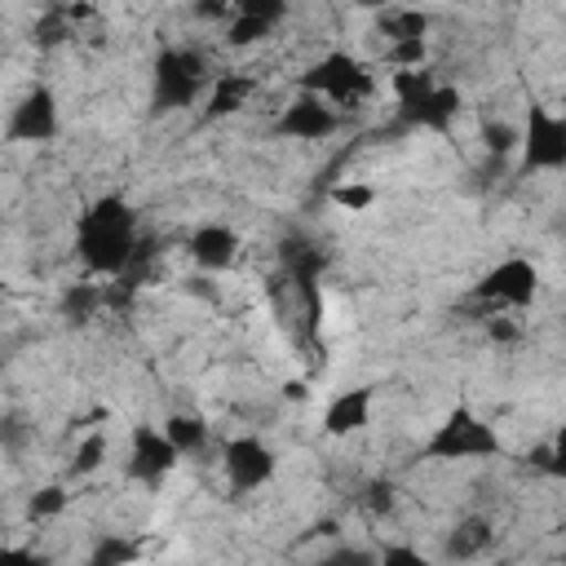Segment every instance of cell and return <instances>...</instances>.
<instances>
[{"instance_id": "4", "label": "cell", "mask_w": 566, "mask_h": 566, "mask_svg": "<svg viewBox=\"0 0 566 566\" xmlns=\"http://www.w3.org/2000/svg\"><path fill=\"white\" fill-rule=\"evenodd\" d=\"M500 455H504L500 429L464 402H455L420 447V460H433V464H473V460H500Z\"/></svg>"}, {"instance_id": "13", "label": "cell", "mask_w": 566, "mask_h": 566, "mask_svg": "<svg viewBox=\"0 0 566 566\" xmlns=\"http://www.w3.org/2000/svg\"><path fill=\"white\" fill-rule=\"evenodd\" d=\"M491 548H495V517L482 513V509L460 513V517L442 531V566H469V562H482Z\"/></svg>"}, {"instance_id": "6", "label": "cell", "mask_w": 566, "mask_h": 566, "mask_svg": "<svg viewBox=\"0 0 566 566\" xmlns=\"http://www.w3.org/2000/svg\"><path fill=\"white\" fill-rule=\"evenodd\" d=\"M522 172L531 177H557L566 168V119L557 115V106L548 102H531L526 106V124H522Z\"/></svg>"}, {"instance_id": "7", "label": "cell", "mask_w": 566, "mask_h": 566, "mask_svg": "<svg viewBox=\"0 0 566 566\" xmlns=\"http://www.w3.org/2000/svg\"><path fill=\"white\" fill-rule=\"evenodd\" d=\"M221 473L234 495L261 491L279 478V451L261 433H234L221 442Z\"/></svg>"}, {"instance_id": "9", "label": "cell", "mask_w": 566, "mask_h": 566, "mask_svg": "<svg viewBox=\"0 0 566 566\" xmlns=\"http://www.w3.org/2000/svg\"><path fill=\"white\" fill-rule=\"evenodd\" d=\"M181 464V455L172 451V442L159 433V424L137 420L128 429V455H124V478L137 486H159L164 478H172Z\"/></svg>"}, {"instance_id": "14", "label": "cell", "mask_w": 566, "mask_h": 566, "mask_svg": "<svg viewBox=\"0 0 566 566\" xmlns=\"http://www.w3.org/2000/svg\"><path fill=\"white\" fill-rule=\"evenodd\" d=\"M460 115H464V93L451 80H438L416 106L394 111L398 128H424V133H451Z\"/></svg>"}, {"instance_id": "12", "label": "cell", "mask_w": 566, "mask_h": 566, "mask_svg": "<svg viewBox=\"0 0 566 566\" xmlns=\"http://www.w3.org/2000/svg\"><path fill=\"white\" fill-rule=\"evenodd\" d=\"M186 256L199 274H226L243 256V234L226 221H203L186 234Z\"/></svg>"}, {"instance_id": "21", "label": "cell", "mask_w": 566, "mask_h": 566, "mask_svg": "<svg viewBox=\"0 0 566 566\" xmlns=\"http://www.w3.org/2000/svg\"><path fill=\"white\" fill-rule=\"evenodd\" d=\"M88 566H142V539L133 531H102Z\"/></svg>"}, {"instance_id": "3", "label": "cell", "mask_w": 566, "mask_h": 566, "mask_svg": "<svg viewBox=\"0 0 566 566\" xmlns=\"http://www.w3.org/2000/svg\"><path fill=\"white\" fill-rule=\"evenodd\" d=\"M208 80H212V62H208L203 44H195V40L164 44L150 62V106L155 111H186L203 97Z\"/></svg>"}, {"instance_id": "19", "label": "cell", "mask_w": 566, "mask_h": 566, "mask_svg": "<svg viewBox=\"0 0 566 566\" xmlns=\"http://www.w3.org/2000/svg\"><path fill=\"white\" fill-rule=\"evenodd\" d=\"M478 142H482V155L491 164H504L509 155H517V142H522V128L504 115H482L478 119Z\"/></svg>"}, {"instance_id": "22", "label": "cell", "mask_w": 566, "mask_h": 566, "mask_svg": "<svg viewBox=\"0 0 566 566\" xmlns=\"http://www.w3.org/2000/svg\"><path fill=\"white\" fill-rule=\"evenodd\" d=\"M71 486L66 482H44L27 495V522H57L66 509H71Z\"/></svg>"}, {"instance_id": "17", "label": "cell", "mask_w": 566, "mask_h": 566, "mask_svg": "<svg viewBox=\"0 0 566 566\" xmlns=\"http://www.w3.org/2000/svg\"><path fill=\"white\" fill-rule=\"evenodd\" d=\"M57 310H62V318L75 323V327L102 318V314H106V283H88V279L66 283V287L57 292Z\"/></svg>"}, {"instance_id": "1", "label": "cell", "mask_w": 566, "mask_h": 566, "mask_svg": "<svg viewBox=\"0 0 566 566\" xmlns=\"http://www.w3.org/2000/svg\"><path fill=\"white\" fill-rule=\"evenodd\" d=\"M75 256L97 279H119L137 261L142 248V217L124 195H97L75 217Z\"/></svg>"}, {"instance_id": "26", "label": "cell", "mask_w": 566, "mask_h": 566, "mask_svg": "<svg viewBox=\"0 0 566 566\" xmlns=\"http://www.w3.org/2000/svg\"><path fill=\"white\" fill-rule=\"evenodd\" d=\"M0 566H53V557L27 544H0Z\"/></svg>"}, {"instance_id": "23", "label": "cell", "mask_w": 566, "mask_h": 566, "mask_svg": "<svg viewBox=\"0 0 566 566\" xmlns=\"http://www.w3.org/2000/svg\"><path fill=\"white\" fill-rule=\"evenodd\" d=\"M376 199H380V190H376L371 181H363V177L336 181V186L327 190V203H332V208H340V212H371V208H376Z\"/></svg>"}, {"instance_id": "24", "label": "cell", "mask_w": 566, "mask_h": 566, "mask_svg": "<svg viewBox=\"0 0 566 566\" xmlns=\"http://www.w3.org/2000/svg\"><path fill=\"white\" fill-rule=\"evenodd\" d=\"M376 566H442V562L429 557L424 548L407 544V539H394V544H380L376 548Z\"/></svg>"}, {"instance_id": "27", "label": "cell", "mask_w": 566, "mask_h": 566, "mask_svg": "<svg viewBox=\"0 0 566 566\" xmlns=\"http://www.w3.org/2000/svg\"><path fill=\"white\" fill-rule=\"evenodd\" d=\"M287 402H305L310 398V389H305V380H283V389H279Z\"/></svg>"}, {"instance_id": "16", "label": "cell", "mask_w": 566, "mask_h": 566, "mask_svg": "<svg viewBox=\"0 0 566 566\" xmlns=\"http://www.w3.org/2000/svg\"><path fill=\"white\" fill-rule=\"evenodd\" d=\"M256 75L248 66H226L212 71L208 88H203V119H230L239 111H248V102L256 97Z\"/></svg>"}, {"instance_id": "25", "label": "cell", "mask_w": 566, "mask_h": 566, "mask_svg": "<svg viewBox=\"0 0 566 566\" xmlns=\"http://www.w3.org/2000/svg\"><path fill=\"white\" fill-rule=\"evenodd\" d=\"M318 566H376V548L371 544H336L327 557H318Z\"/></svg>"}, {"instance_id": "2", "label": "cell", "mask_w": 566, "mask_h": 566, "mask_svg": "<svg viewBox=\"0 0 566 566\" xmlns=\"http://www.w3.org/2000/svg\"><path fill=\"white\" fill-rule=\"evenodd\" d=\"M292 88H296V93H310V97H318V102H327V106L345 119L354 106H367V102H371V93H376V71H371L367 57H358V53L332 44V49H323L305 71L292 75Z\"/></svg>"}, {"instance_id": "20", "label": "cell", "mask_w": 566, "mask_h": 566, "mask_svg": "<svg viewBox=\"0 0 566 566\" xmlns=\"http://www.w3.org/2000/svg\"><path fill=\"white\" fill-rule=\"evenodd\" d=\"M106 455H111V433L106 429H88L75 447H71V460H66V478L71 482H84V478H93L102 464H106Z\"/></svg>"}, {"instance_id": "28", "label": "cell", "mask_w": 566, "mask_h": 566, "mask_svg": "<svg viewBox=\"0 0 566 566\" xmlns=\"http://www.w3.org/2000/svg\"><path fill=\"white\" fill-rule=\"evenodd\" d=\"M9 296V279H4V265H0V301Z\"/></svg>"}, {"instance_id": "15", "label": "cell", "mask_w": 566, "mask_h": 566, "mask_svg": "<svg viewBox=\"0 0 566 566\" xmlns=\"http://www.w3.org/2000/svg\"><path fill=\"white\" fill-rule=\"evenodd\" d=\"M371 407H376V389L371 385H349V389H336L323 407V438L340 442V438H358L367 424H371Z\"/></svg>"}, {"instance_id": "8", "label": "cell", "mask_w": 566, "mask_h": 566, "mask_svg": "<svg viewBox=\"0 0 566 566\" xmlns=\"http://www.w3.org/2000/svg\"><path fill=\"white\" fill-rule=\"evenodd\" d=\"M62 133V106H57V93L49 84H31L18 93V102L9 106V119H4V137L9 142H22V146H40V142H53Z\"/></svg>"}, {"instance_id": "18", "label": "cell", "mask_w": 566, "mask_h": 566, "mask_svg": "<svg viewBox=\"0 0 566 566\" xmlns=\"http://www.w3.org/2000/svg\"><path fill=\"white\" fill-rule=\"evenodd\" d=\"M159 433L172 442V451H177L181 460L208 451V438H212V429H208V420H203L199 411H168L164 424H159Z\"/></svg>"}, {"instance_id": "5", "label": "cell", "mask_w": 566, "mask_h": 566, "mask_svg": "<svg viewBox=\"0 0 566 566\" xmlns=\"http://www.w3.org/2000/svg\"><path fill=\"white\" fill-rule=\"evenodd\" d=\"M539 287H544V274L531 256L513 252V256H500L491 270H482V279L473 283V301L486 314H526L535 301H539Z\"/></svg>"}, {"instance_id": "10", "label": "cell", "mask_w": 566, "mask_h": 566, "mask_svg": "<svg viewBox=\"0 0 566 566\" xmlns=\"http://www.w3.org/2000/svg\"><path fill=\"white\" fill-rule=\"evenodd\" d=\"M340 124L345 119L327 102H318L310 93H292V102L274 115V137L301 142V146H318V142H332L340 133Z\"/></svg>"}, {"instance_id": "11", "label": "cell", "mask_w": 566, "mask_h": 566, "mask_svg": "<svg viewBox=\"0 0 566 566\" xmlns=\"http://www.w3.org/2000/svg\"><path fill=\"white\" fill-rule=\"evenodd\" d=\"M287 4L283 0H239L234 4V18L226 22V35L221 44L230 53H243V49H261L279 35V27L287 22Z\"/></svg>"}]
</instances>
